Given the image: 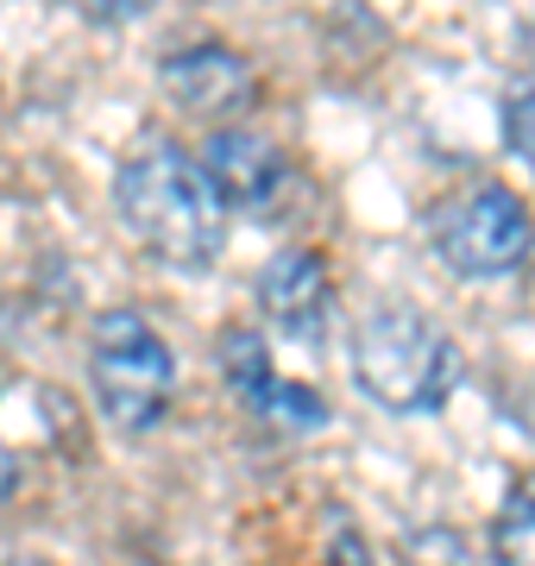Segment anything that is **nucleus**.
<instances>
[{"mask_svg":"<svg viewBox=\"0 0 535 566\" xmlns=\"http://www.w3.org/2000/svg\"><path fill=\"white\" fill-rule=\"evenodd\" d=\"M83 13H95V20H107V25H126V20H145L158 0H76Z\"/></svg>","mask_w":535,"mask_h":566,"instance_id":"obj_11","label":"nucleus"},{"mask_svg":"<svg viewBox=\"0 0 535 566\" xmlns=\"http://www.w3.org/2000/svg\"><path fill=\"white\" fill-rule=\"evenodd\" d=\"M535 221L511 182H473L434 208V252L460 277H504L529 259Z\"/></svg>","mask_w":535,"mask_h":566,"instance_id":"obj_4","label":"nucleus"},{"mask_svg":"<svg viewBox=\"0 0 535 566\" xmlns=\"http://www.w3.org/2000/svg\"><path fill=\"white\" fill-rule=\"evenodd\" d=\"M158 76H165V95L183 114H202V120H233V114H246L252 95H259V76H252V63L240 51H227V44H189V51H170L158 63Z\"/></svg>","mask_w":535,"mask_h":566,"instance_id":"obj_6","label":"nucleus"},{"mask_svg":"<svg viewBox=\"0 0 535 566\" xmlns=\"http://www.w3.org/2000/svg\"><path fill=\"white\" fill-rule=\"evenodd\" d=\"M259 308L290 340H322L328 334V308H334V277H328V264H322V252H310V245L277 252L259 271Z\"/></svg>","mask_w":535,"mask_h":566,"instance_id":"obj_7","label":"nucleus"},{"mask_svg":"<svg viewBox=\"0 0 535 566\" xmlns=\"http://www.w3.org/2000/svg\"><path fill=\"white\" fill-rule=\"evenodd\" d=\"M7 566H51V560H7Z\"/></svg>","mask_w":535,"mask_h":566,"instance_id":"obj_13","label":"nucleus"},{"mask_svg":"<svg viewBox=\"0 0 535 566\" xmlns=\"http://www.w3.org/2000/svg\"><path fill=\"white\" fill-rule=\"evenodd\" d=\"M353 378L378 409L422 416V409H441L453 397L460 353L422 308L385 303L353 327Z\"/></svg>","mask_w":535,"mask_h":566,"instance_id":"obj_2","label":"nucleus"},{"mask_svg":"<svg viewBox=\"0 0 535 566\" xmlns=\"http://www.w3.org/2000/svg\"><path fill=\"white\" fill-rule=\"evenodd\" d=\"M504 139L535 170V82H516L511 88V102H504Z\"/></svg>","mask_w":535,"mask_h":566,"instance_id":"obj_10","label":"nucleus"},{"mask_svg":"<svg viewBox=\"0 0 535 566\" xmlns=\"http://www.w3.org/2000/svg\"><path fill=\"white\" fill-rule=\"evenodd\" d=\"M492 560L497 566H535V491L511 497L492 523Z\"/></svg>","mask_w":535,"mask_h":566,"instance_id":"obj_9","label":"nucleus"},{"mask_svg":"<svg viewBox=\"0 0 535 566\" xmlns=\"http://www.w3.org/2000/svg\"><path fill=\"white\" fill-rule=\"evenodd\" d=\"M328 566H371L366 542H359V528H334V542H328Z\"/></svg>","mask_w":535,"mask_h":566,"instance_id":"obj_12","label":"nucleus"},{"mask_svg":"<svg viewBox=\"0 0 535 566\" xmlns=\"http://www.w3.org/2000/svg\"><path fill=\"white\" fill-rule=\"evenodd\" d=\"M221 371H227V390H233L259 422H271V428H322L328 422V403H322L310 385L277 378V365H271L265 340H259L252 327L221 334Z\"/></svg>","mask_w":535,"mask_h":566,"instance_id":"obj_5","label":"nucleus"},{"mask_svg":"<svg viewBox=\"0 0 535 566\" xmlns=\"http://www.w3.org/2000/svg\"><path fill=\"white\" fill-rule=\"evenodd\" d=\"M88 385H95V403L107 422L126 434H145L165 422L170 390H177V359L145 315L107 308L88 327Z\"/></svg>","mask_w":535,"mask_h":566,"instance_id":"obj_3","label":"nucleus"},{"mask_svg":"<svg viewBox=\"0 0 535 566\" xmlns=\"http://www.w3.org/2000/svg\"><path fill=\"white\" fill-rule=\"evenodd\" d=\"M114 202H120L126 233L170 271H208L221 259L227 240V202L202 158H189L170 139H139L120 158L114 177Z\"/></svg>","mask_w":535,"mask_h":566,"instance_id":"obj_1","label":"nucleus"},{"mask_svg":"<svg viewBox=\"0 0 535 566\" xmlns=\"http://www.w3.org/2000/svg\"><path fill=\"white\" fill-rule=\"evenodd\" d=\"M202 164H208V177H214V189H221V202L240 208V214H271L290 196V158L271 139L246 133V126L214 133Z\"/></svg>","mask_w":535,"mask_h":566,"instance_id":"obj_8","label":"nucleus"}]
</instances>
